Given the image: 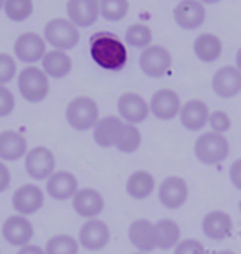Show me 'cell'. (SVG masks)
Instances as JSON below:
<instances>
[{"instance_id":"cell-1","label":"cell","mask_w":241,"mask_h":254,"mask_svg":"<svg viewBox=\"0 0 241 254\" xmlns=\"http://www.w3.org/2000/svg\"><path fill=\"white\" fill-rule=\"evenodd\" d=\"M89 53L93 62L107 71H119L127 63L126 45L109 32H99L91 37Z\"/></svg>"},{"instance_id":"cell-2","label":"cell","mask_w":241,"mask_h":254,"mask_svg":"<svg viewBox=\"0 0 241 254\" xmlns=\"http://www.w3.org/2000/svg\"><path fill=\"white\" fill-rule=\"evenodd\" d=\"M195 157L203 165H217L230 155V142L217 132H207L195 140Z\"/></svg>"},{"instance_id":"cell-3","label":"cell","mask_w":241,"mask_h":254,"mask_svg":"<svg viewBox=\"0 0 241 254\" xmlns=\"http://www.w3.org/2000/svg\"><path fill=\"white\" fill-rule=\"evenodd\" d=\"M99 121V108L96 101L88 96H78L66 106V123L75 130L84 132L94 129Z\"/></svg>"},{"instance_id":"cell-4","label":"cell","mask_w":241,"mask_h":254,"mask_svg":"<svg viewBox=\"0 0 241 254\" xmlns=\"http://www.w3.org/2000/svg\"><path fill=\"white\" fill-rule=\"evenodd\" d=\"M18 91L22 98L28 103H42L50 93V81L43 69L28 66L18 74Z\"/></svg>"},{"instance_id":"cell-5","label":"cell","mask_w":241,"mask_h":254,"mask_svg":"<svg viewBox=\"0 0 241 254\" xmlns=\"http://www.w3.org/2000/svg\"><path fill=\"white\" fill-rule=\"evenodd\" d=\"M45 40L60 52L75 48L80 43V30L68 18H53L45 25Z\"/></svg>"},{"instance_id":"cell-6","label":"cell","mask_w":241,"mask_h":254,"mask_svg":"<svg viewBox=\"0 0 241 254\" xmlns=\"http://www.w3.org/2000/svg\"><path fill=\"white\" fill-rule=\"evenodd\" d=\"M56 159L48 147H33L25 155V172L33 180H48L55 174Z\"/></svg>"},{"instance_id":"cell-7","label":"cell","mask_w":241,"mask_h":254,"mask_svg":"<svg viewBox=\"0 0 241 254\" xmlns=\"http://www.w3.org/2000/svg\"><path fill=\"white\" fill-rule=\"evenodd\" d=\"M139 66L149 78H162L172 66V55L161 45H152L142 52Z\"/></svg>"},{"instance_id":"cell-8","label":"cell","mask_w":241,"mask_h":254,"mask_svg":"<svg viewBox=\"0 0 241 254\" xmlns=\"http://www.w3.org/2000/svg\"><path fill=\"white\" fill-rule=\"evenodd\" d=\"M188 200V185L182 177L170 175L159 187V201L167 210H178Z\"/></svg>"},{"instance_id":"cell-9","label":"cell","mask_w":241,"mask_h":254,"mask_svg":"<svg viewBox=\"0 0 241 254\" xmlns=\"http://www.w3.org/2000/svg\"><path fill=\"white\" fill-rule=\"evenodd\" d=\"M111 240V230L104 221L101 220H86L80 228L78 243L81 248L88 251H101L107 246Z\"/></svg>"},{"instance_id":"cell-10","label":"cell","mask_w":241,"mask_h":254,"mask_svg":"<svg viewBox=\"0 0 241 254\" xmlns=\"http://www.w3.org/2000/svg\"><path fill=\"white\" fill-rule=\"evenodd\" d=\"M13 53L20 62L33 64L43 60V57L47 55V43H45V38L40 37L38 33L27 32L15 40Z\"/></svg>"},{"instance_id":"cell-11","label":"cell","mask_w":241,"mask_h":254,"mask_svg":"<svg viewBox=\"0 0 241 254\" xmlns=\"http://www.w3.org/2000/svg\"><path fill=\"white\" fill-rule=\"evenodd\" d=\"M43 203H45L43 190L33 184L22 185L18 190H15L12 196L13 210L22 216L35 215V213L43 208Z\"/></svg>"},{"instance_id":"cell-12","label":"cell","mask_w":241,"mask_h":254,"mask_svg":"<svg viewBox=\"0 0 241 254\" xmlns=\"http://www.w3.org/2000/svg\"><path fill=\"white\" fill-rule=\"evenodd\" d=\"M2 236L10 246L23 248L30 245L33 238V225L27 216L12 215L3 221Z\"/></svg>"},{"instance_id":"cell-13","label":"cell","mask_w":241,"mask_h":254,"mask_svg":"<svg viewBox=\"0 0 241 254\" xmlns=\"http://www.w3.org/2000/svg\"><path fill=\"white\" fill-rule=\"evenodd\" d=\"M117 113L127 124H141L149 118V103L137 93H124L117 99Z\"/></svg>"},{"instance_id":"cell-14","label":"cell","mask_w":241,"mask_h":254,"mask_svg":"<svg viewBox=\"0 0 241 254\" xmlns=\"http://www.w3.org/2000/svg\"><path fill=\"white\" fill-rule=\"evenodd\" d=\"M213 93L222 99H232L241 93V71L237 66H223L212 78Z\"/></svg>"},{"instance_id":"cell-15","label":"cell","mask_w":241,"mask_h":254,"mask_svg":"<svg viewBox=\"0 0 241 254\" xmlns=\"http://www.w3.org/2000/svg\"><path fill=\"white\" fill-rule=\"evenodd\" d=\"M149 109H151V114H154V118H157L159 121H172L175 116L180 114L182 103L175 91L159 89L151 98Z\"/></svg>"},{"instance_id":"cell-16","label":"cell","mask_w":241,"mask_h":254,"mask_svg":"<svg viewBox=\"0 0 241 254\" xmlns=\"http://www.w3.org/2000/svg\"><path fill=\"white\" fill-rule=\"evenodd\" d=\"M66 13L76 28H88L99 17V0H68Z\"/></svg>"},{"instance_id":"cell-17","label":"cell","mask_w":241,"mask_h":254,"mask_svg":"<svg viewBox=\"0 0 241 254\" xmlns=\"http://www.w3.org/2000/svg\"><path fill=\"white\" fill-rule=\"evenodd\" d=\"M207 12L198 0H180L173 8V20L183 30H197L203 25Z\"/></svg>"},{"instance_id":"cell-18","label":"cell","mask_w":241,"mask_h":254,"mask_svg":"<svg viewBox=\"0 0 241 254\" xmlns=\"http://www.w3.org/2000/svg\"><path fill=\"white\" fill-rule=\"evenodd\" d=\"M73 210L86 220H94L104 210V196L94 189H81L73 196Z\"/></svg>"},{"instance_id":"cell-19","label":"cell","mask_w":241,"mask_h":254,"mask_svg":"<svg viewBox=\"0 0 241 254\" xmlns=\"http://www.w3.org/2000/svg\"><path fill=\"white\" fill-rule=\"evenodd\" d=\"M232 230H233V220L227 211L213 210L207 213L202 220V231L208 240L223 241L225 238L232 235Z\"/></svg>"},{"instance_id":"cell-20","label":"cell","mask_w":241,"mask_h":254,"mask_svg":"<svg viewBox=\"0 0 241 254\" xmlns=\"http://www.w3.org/2000/svg\"><path fill=\"white\" fill-rule=\"evenodd\" d=\"M80 190L78 179L66 170H58L47 180V193L53 200L65 201L70 200Z\"/></svg>"},{"instance_id":"cell-21","label":"cell","mask_w":241,"mask_h":254,"mask_svg":"<svg viewBox=\"0 0 241 254\" xmlns=\"http://www.w3.org/2000/svg\"><path fill=\"white\" fill-rule=\"evenodd\" d=\"M129 241L131 245L137 248L139 253H151L157 248V241H156V225L151 223L149 220H136L129 225Z\"/></svg>"},{"instance_id":"cell-22","label":"cell","mask_w":241,"mask_h":254,"mask_svg":"<svg viewBox=\"0 0 241 254\" xmlns=\"http://www.w3.org/2000/svg\"><path fill=\"white\" fill-rule=\"evenodd\" d=\"M180 123L187 130H200L208 124V106L200 99H190L180 109Z\"/></svg>"},{"instance_id":"cell-23","label":"cell","mask_w":241,"mask_h":254,"mask_svg":"<svg viewBox=\"0 0 241 254\" xmlns=\"http://www.w3.org/2000/svg\"><path fill=\"white\" fill-rule=\"evenodd\" d=\"M28 152L27 139L15 130L0 132V160L15 162L25 159Z\"/></svg>"},{"instance_id":"cell-24","label":"cell","mask_w":241,"mask_h":254,"mask_svg":"<svg viewBox=\"0 0 241 254\" xmlns=\"http://www.w3.org/2000/svg\"><path fill=\"white\" fill-rule=\"evenodd\" d=\"M122 124H124L122 119L116 118V116H107V118L99 119L97 124L94 126V132H93L94 142L99 147H104V149L114 147Z\"/></svg>"},{"instance_id":"cell-25","label":"cell","mask_w":241,"mask_h":254,"mask_svg":"<svg viewBox=\"0 0 241 254\" xmlns=\"http://www.w3.org/2000/svg\"><path fill=\"white\" fill-rule=\"evenodd\" d=\"M156 190V179L147 170H136L129 175L126 182L127 195L134 200H146Z\"/></svg>"},{"instance_id":"cell-26","label":"cell","mask_w":241,"mask_h":254,"mask_svg":"<svg viewBox=\"0 0 241 254\" xmlns=\"http://www.w3.org/2000/svg\"><path fill=\"white\" fill-rule=\"evenodd\" d=\"M42 66L48 78L63 79L71 73L73 62L68 57V53L60 52V50H53V52H47V55L43 57Z\"/></svg>"},{"instance_id":"cell-27","label":"cell","mask_w":241,"mask_h":254,"mask_svg":"<svg viewBox=\"0 0 241 254\" xmlns=\"http://www.w3.org/2000/svg\"><path fill=\"white\" fill-rule=\"evenodd\" d=\"M223 45L217 35L203 33L195 40L193 43V53L202 63H213L222 57Z\"/></svg>"},{"instance_id":"cell-28","label":"cell","mask_w":241,"mask_h":254,"mask_svg":"<svg viewBox=\"0 0 241 254\" xmlns=\"http://www.w3.org/2000/svg\"><path fill=\"white\" fill-rule=\"evenodd\" d=\"M154 225H156V241L159 250L168 251L180 243V226L173 220L163 218Z\"/></svg>"},{"instance_id":"cell-29","label":"cell","mask_w":241,"mask_h":254,"mask_svg":"<svg viewBox=\"0 0 241 254\" xmlns=\"http://www.w3.org/2000/svg\"><path fill=\"white\" fill-rule=\"evenodd\" d=\"M142 144V135L141 130L137 129L134 124H127L124 123L119 130V135H117L116 140V149L121 152V154H134V152L139 149Z\"/></svg>"},{"instance_id":"cell-30","label":"cell","mask_w":241,"mask_h":254,"mask_svg":"<svg viewBox=\"0 0 241 254\" xmlns=\"http://www.w3.org/2000/svg\"><path fill=\"white\" fill-rule=\"evenodd\" d=\"M80 243L70 235H55L51 236L47 246H45V254H78Z\"/></svg>"},{"instance_id":"cell-31","label":"cell","mask_w":241,"mask_h":254,"mask_svg":"<svg viewBox=\"0 0 241 254\" xmlns=\"http://www.w3.org/2000/svg\"><path fill=\"white\" fill-rule=\"evenodd\" d=\"M129 12L127 0H99V15L107 22H121Z\"/></svg>"},{"instance_id":"cell-32","label":"cell","mask_w":241,"mask_h":254,"mask_svg":"<svg viewBox=\"0 0 241 254\" xmlns=\"http://www.w3.org/2000/svg\"><path fill=\"white\" fill-rule=\"evenodd\" d=\"M3 10L12 22H25L33 13V0H5Z\"/></svg>"},{"instance_id":"cell-33","label":"cell","mask_w":241,"mask_h":254,"mask_svg":"<svg viewBox=\"0 0 241 254\" xmlns=\"http://www.w3.org/2000/svg\"><path fill=\"white\" fill-rule=\"evenodd\" d=\"M126 43L131 45L132 48H149L152 42V32L151 28L146 27V25H132V27L127 28L126 32Z\"/></svg>"},{"instance_id":"cell-34","label":"cell","mask_w":241,"mask_h":254,"mask_svg":"<svg viewBox=\"0 0 241 254\" xmlns=\"http://www.w3.org/2000/svg\"><path fill=\"white\" fill-rule=\"evenodd\" d=\"M17 74V63L13 57L7 53H0V86L10 83Z\"/></svg>"},{"instance_id":"cell-35","label":"cell","mask_w":241,"mask_h":254,"mask_svg":"<svg viewBox=\"0 0 241 254\" xmlns=\"http://www.w3.org/2000/svg\"><path fill=\"white\" fill-rule=\"evenodd\" d=\"M208 124L212 127V132H217V134L223 135L232 127V119H230V116L225 111H215V113L210 114Z\"/></svg>"},{"instance_id":"cell-36","label":"cell","mask_w":241,"mask_h":254,"mask_svg":"<svg viewBox=\"0 0 241 254\" xmlns=\"http://www.w3.org/2000/svg\"><path fill=\"white\" fill-rule=\"evenodd\" d=\"M15 109V96L8 88L0 86V118H7Z\"/></svg>"},{"instance_id":"cell-37","label":"cell","mask_w":241,"mask_h":254,"mask_svg":"<svg viewBox=\"0 0 241 254\" xmlns=\"http://www.w3.org/2000/svg\"><path fill=\"white\" fill-rule=\"evenodd\" d=\"M173 254H205L203 245L197 240H183L175 246Z\"/></svg>"},{"instance_id":"cell-38","label":"cell","mask_w":241,"mask_h":254,"mask_svg":"<svg viewBox=\"0 0 241 254\" xmlns=\"http://www.w3.org/2000/svg\"><path fill=\"white\" fill-rule=\"evenodd\" d=\"M230 182L233 184V187L237 190L241 191V159H237L232 164V167H230Z\"/></svg>"},{"instance_id":"cell-39","label":"cell","mask_w":241,"mask_h":254,"mask_svg":"<svg viewBox=\"0 0 241 254\" xmlns=\"http://www.w3.org/2000/svg\"><path fill=\"white\" fill-rule=\"evenodd\" d=\"M10 182H12V175H10L8 167L0 160V193H3L5 190L10 187Z\"/></svg>"},{"instance_id":"cell-40","label":"cell","mask_w":241,"mask_h":254,"mask_svg":"<svg viewBox=\"0 0 241 254\" xmlns=\"http://www.w3.org/2000/svg\"><path fill=\"white\" fill-rule=\"evenodd\" d=\"M17 254H45V251H43L40 246H35V245H27V246L20 248Z\"/></svg>"},{"instance_id":"cell-41","label":"cell","mask_w":241,"mask_h":254,"mask_svg":"<svg viewBox=\"0 0 241 254\" xmlns=\"http://www.w3.org/2000/svg\"><path fill=\"white\" fill-rule=\"evenodd\" d=\"M237 68L241 71V48L238 50V53H237Z\"/></svg>"},{"instance_id":"cell-42","label":"cell","mask_w":241,"mask_h":254,"mask_svg":"<svg viewBox=\"0 0 241 254\" xmlns=\"http://www.w3.org/2000/svg\"><path fill=\"white\" fill-rule=\"evenodd\" d=\"M218 2H222V0H200V3H208V5H215Z\"/></svg>"},{"instance_id":"cell-43","label":"cell","mask_w":241,"mask_h":254,"mask_svg":"<svg viewBox=\"0 0 241 254\" xmlns=\"http://www.w3.org/2000/svg\"><path fill=\"white\" fill-rule=\"evenodd\" d=\"M215 254H235L233 251H220V253H215Z\"/></svg>"},{"instance_id":"cell-44","label":"cell","mask_w":241,"mask_h":254,"mask_svg":"<svg viewBox=\"0 0 241 254\" xmlns=\"http://www.w3.org/2000/svg\"><path fill=\"white\" fill-rule=\"evenodd\" d=\"M3 3H5V0H0V10H2V7H3Z\"/></svg>"},{"instance_id":"cell-45","label":"cell","mask_w":241,"mask_h":254,"mask_svg":"<svg viewBox=\"0 0 241 254\" xmlns=\"http://www.w3.org/2000/svg\"><path fill=\"white\" fill-rule=\"evenodd\" d=\"M238 208H240V213H241V200H240V203H238Z\"/></svg>"},{"instance_id":"cell-46","label":"cell","mask_w":241,"mask_h":254,"mask_svg":"<svg viewBox=\"0 0 241 254\" xmlns=\"http://www.w3.org/2000/svg\"><path fill=\"white\" fill-rule=\"evenodd\" d=\"M134 254H146V253H134Z\"/></svg>"}]
</instances>
